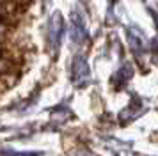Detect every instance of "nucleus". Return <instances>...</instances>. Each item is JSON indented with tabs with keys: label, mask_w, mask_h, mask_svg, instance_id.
Listing matches in <instances>:
<instances>
[{
	"label": "nucleus",
	"mask_w": 158,
	"mask_h": 156,
	"mask_svg": "<svg viewBox=\"0 0 158 156\" xmlns=\"http://www.w3.org/2000/svg\"><path fill=\"white\" fill-rule=\"evenodd\" d=\"M62 18L60 14L55 13L50 18V25H48V39H50V46L53 50L59 48V43H60V37H62Z\"/></svg>",
	"instance_id": "nucleus-1"
},
{
	"label": "nucleus",
	"mask_w": 158,
	"mask_h": 156,
	"mask_svg": "<svg viewBox=\"0 0 158 156\" xmlns=\"http://www.w3.org/2000/svg\"><path fill=\"white\" fill-rule=\"evenodd\" d=\"M87 35V28H85V20L78 11H73L71 14V37L73 41L80 44V43L85 39Z\"/></svg>",
	"instance_id": "nucleus-2"
},
{
	"label": "nucleus",
	"mask_w": 158,
	"mask_h": 156,
	"mask_svg": "<svg viewBox=\"0 0 158 156\" xmlns=\"http://www.w3.org/2000/svg\"><path fill=\"white\" fill-rule=\"evenodd\" d=\"M144 39H146V37H144L142 30H139L137 27H130L128 28L130 48H131V51H133L139 59L144 55V48H146V41H144Z\"/></svg>",
	"instance_id": "nucleus-3"
},
{
	"label": "nucleus",
	"mask_w": 158,
	"mask_h": 156,
	"mask_svg": "<svg viewBox=\"0 0 158 156\" xmlns=\"http://www.w3.org/2000/svg\"><path fill=\"white\" fill-rule=\"evenodd\" d=\"M71 78H73L75 84H84L87 78H89V68H87V62L80 55L75 57V60H73Z\"/></svg>",
	"instance_id": "nucleus-4"
},
{
	"label": "nucleus",
	"mask_w": 158,
	"mask_h": 156,
	"mask_svg": "<svg viewBox=\"0 0 158 156\" xmlns=\"http://www.w3.org/2000/svg\"><path fill=\"white\" fill-rule=\"evenodd\" d=\"M131 73H133L131 66H130V64H124L121 69L117 71L114 76H112V84H114L115 87H117V89H119V87H123V85L128 82V78L131 76Z\"/></svg>",
	"instance_id": "nucleus-5"
},
{
	"label": "nucleus",
	"mask_w": 158,
	"mask_h": 156,
	"mask_svg": "<svg viewBox=\"0 0 158 156\" xmlns=\"http://www.w3.org/2000/svg\"><path fill=\"white\" fill-rule=\"evenodd\" d=\"M153 51H155V57H158V37H155L153 41Z\"/></svg>",
	"instance_id": "nucleus-6"
}]
</instances>
